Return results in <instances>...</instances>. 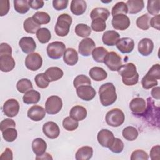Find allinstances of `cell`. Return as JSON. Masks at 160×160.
<instances>
[{"label": "cell", "mask_w": 160, "mask_h": 160, "mask_svg": "<svg viewBox=\"0 0 160 160\" xmlns=\"http://www.w3.org/2000/svg\"><path fill=\"white\" fill-rule=\"evenodd\" d=\"M122 77V81L126 86H133L138 82L139 74L136 66L132 62L122 65L118 71Z\"/></svg>", "instance_id": "6da1fadb"}, {"label": "cell", "mask_w": 160, "mask_h": 160, "mask_svg": "<svg viewBox=\"0 0 160 160\" xmlns=\"http://www.w3.org/2000/svg\"><path fill=\"white\" fill-rule=\"evenodd\" d=\"M99 95L101 103L104 106L112 105L117 99L116 88L112 82L102 84L99 89Z\"/></svg>", "instance_id": "7a4b0ae2"}, {"label": "cell", "mask_w": 160, "mask_h": 160, "mask_svg": "<svg viewBox=\"0 0 160 160\" xmlns=\"http://www.w3.org/2000/svg\"><path fill=\"white\" fill-rule=\"evenodd\" d=\"M160 79L159 64L152 66L146 74L141 80V84L144 89H149L158 84V80Z\"/></svg>", "instance_id": "3957f363"}, {"label": "cell", "mask_w": 160, "mask_h": 160, "mask_svg": "<svg viewBox=\"0 0 160 160\" xmlns=\"http://www.w3.org/2000/svg\"><path fill=\"white\" fill-rule=\"evenodd\" d=\"M72 19L68 14H62L58 18L55 25L54 31L56 34L60 37H64L68 34Z\"/></svg>", "instance_id": "277c9868"}, {"label": "cell", "mask_w": 160, "mask_h": 160, "mask_svg": "<svg viewBox=\"0 0 160 160\" xmlns=\"http://www.w3.org/2000/svg\"><path fill=\"white\" fill-rule=\"evenodd\" d=\"M105 120L109 126L112 127H118L124 123L125 116L121 109L119 108H114L107 112Z\"/></svg>", "instance_id": "5b68a950"}, {"label": "cell", "mask_w": 160, "mask_h": 160, "mask_svg": "<svg viewBox=\"0 0 160 160\" xmlns=\"http://www.w3.org/2000/svg\"><path fill=\"white\" fill-rule=\"evenodd\" d=\"M46 51L49 58L58 59L64 55L66 51V46L61 41H54L48 45Z\"/></svg>", "instance_id": "8992f818"}, {"label": "cell", "mask_w": 160, "mask_h": 160, "mask_svg": "<svg viewBox=\"0 0 160 160\" xmlns=\"http://www.w3.org/2000/svg\"><path fill=\"white\" fill-rule=\"evenodd\" d=\"M62 108V101L58 96H49L45 103V110L49 114H56L58 113Z\"/></svg>", "instance_id": "52a82bcc"}, {"label": "cell", "mask_w": 160, "mask_h": 160, "mask_svg": "<svg viewBox=\"0 0 160 160\" xmlns=\"http://www.w3.org/2000/svg\"><path fill=\"white\" fill-rule=\"evenodd\" d=\"M104 63L112 71H118L122 65L121 56L114 51L108 52L104 58Z\"/></svg>", "instance_id": "ba28073f"}, {"label": "cell", "mask_w": 160, "mask_h": 160, "mask_svg": "<svg viewBox=\"0 0 160 160\" xmlns=\"http://www.w3.org/2000/svg\"><path fill=\"white\" fill-rule=\"evenodd\" d=\"M42 65V58L38 52L29 54L25 59V66L31 71H36Z\"/></svg>", "instance_id": "9c48e42d"}, {"label": "cell", "mask_w": 160, "mask_h": 160, "mask_svg": "<svg viewBox=\"0 0 160 160\" xmlns=\"http://www.w3.org/2000/svg\"><path fill=\"white\" fill-rule=\"evenodd\" d=\"M129 108L132 113L136 116H142L146 109V102L142 98H133L129 103Z\"/></svg>", "instance_id": "30bf717a"}, {"label": "cell", "mask_w": 160, "mask_h": 160, "mask_svg": "<svg viewBox=\"0 0 160 160\" xmlns=\"http://www.w3.org/2000/svg\"><path fill=\"white\" fill-rule=\"evenodd\" d=\"M111 24L116 30L124 31L129 28L131 21L128 16L125 14H117L113 16Z\"/></svg>", "instance_id": "8fae6325"}, {"label": "cell", "mask_w": 160, "mask_h": 160, "mask_svg": "<svg viewBox=\"0 0 160 160\" xmlns=\"http://www.w3.org/2000/svg\"><path fill=\"white\" fill-rule=\"evenodd\" d=\"M2 109L3 112L6 116L9 118H13L16 116L19 112V102L15 99H9L5 101Z\"/></svg>", "instance_id": "7c38bea8"}, {"label": "cell", "mask_w": 160, "mask_h": 160, "mask_svg": "<svg viewBox=\"0 0 160 160\" xmlns=\"http://www.w3.org/2000/svg\"><path fill=\"white\" fill-rule=\"evenodd\" d=\"M114 136L112 131L107 129L100 130L97 135V139L101 146L109 148L114 139Z\"/></svg>", "instance_id": "4fadbf2b"}, {"label": "cell", "mask_w": 160, "mask_h": 160, "mask_svg": "<svg viewBox=\"0 0 160 160\" xmlns=\"http://www.w3.org/2000/svg\"><path fill=\"white\" fill-rule=\"evenodd\" d=\"M96 48L94 41L89 38H86L81 41L78 46L79 54L83 56H89L91 54L92 51Z\"/></svg>", "instance_id": "5bb4252c"}, {"label": "cell", "mask_w": 160, "mask_h": 160, "mask_svg": "<svg viewBox=\"0 0 160 160\" xmlns=\"http://www.w3.org/2000/svg\"><path fill=\"white\" fill-rule=\"evenodd\" d=\"M78 96L84 101L92 100L96 94V91L91 85L81 86L76 88Z\"/></svg>", "instance_id": "9a60e30c"}, {"label": "cell", "mask_w": 160, "mask_h": 160, "mask_svg": "<svg viewBox=\"0 0 160 160\" xmlns=\"http://www.w3.org/2000/svg\"><path fill=\"white\" fill-rule=\"evenodd\" d=\"M43 133L49 139H56L60 134V129L58 125L53 121H48L42 126Z\"/></svg>", "instance_id": "2e32d148"}, {"label": "cell", "mask_w": 160, "mask_h": 160, "mask_svg": "<svg viewBox=\"0 0 160 160\" xmlns=\"http://www.w3.org/2000/svg\"><path fill=\"white\" fill-rule=\"evenodd\" d=\"M116 46L121 52L127 54L131 52L134 49V42L130 38H122L119 39Z\"/></svg>", "instance_id": "e0dca14e"}, {"label": "cell", "mask_w": 160, "mask_h": 160, "mask_svg": "<svg viewBox=\"0 0 160 160\" xmlns=\"http://www.w3.org/2000/svg\"><path fill=\"white\" fill-rule=\"evenodd\" d=\"M46 110L41 106L34 105L28 111V117L34 121H39L46 116Z\"/></svg>", "instance_id": "ac0fdd59"}, {"label": "cell", "mask_w": 160, "mask_h": 160, "mask_svg": "<svg viewBox=\"0 0 160 160\" xmlns=\"http://www.w3.org/2000/svg\"><path fill=\"white\" fill-rule=\"evenodd\" d=\"M19 45L26 54L32 53L36 49V44L34 39L31 37H23L19 41Z\"/></svg>", "instance_id": "d6986e66"}, {"label": "cell", "mask_w": 160, "mask_h": 160, "mask_svg": "<svg viewBox=\"0 0 160 160\" xmlns=\"http://www.w3.org/2000/svg\"><path fill=\"white\" fill-rule=\"evenodd\" d=\"M138 51L144 56L150 55L154 49V42L149 38H143L138 43Z\"/></svg>", "instance_id": "ffe728a7"}, {"label": "cell", "mask_w": 160, "mask_h": 160, "mask_svg": "<svg viewBox=\"0 0 160 160\" xmlns=\"http://www.w3.org/2000/svg\"><path fill=\"white\" fill-rule=\"evenodd\" d=\"M15 65V61L11 55H0V69L2 72L12 71Z\"/></svg>", "instance_id": "44dd1931"}, {"label": "cell", "mask_w": 160, "mask_h": 160, "mask_svg": "<svg viewBox=\"0 0 160 160\" xmlns=\"http://www.w3.org/2000/svg\"><path fill=\"white\" fill-rule=\"evenodd\" d=\"M120 39V35L119 34L113 30H110V31H105L102 37V42L109 46H115L118 41Z\"/></svg>", "instance_id": "7402d4cb"}, {"label": "cell", "mask_w": 160, "mask_h": 160, "mask_svg": "<svg viewBox=\"0 0 160 160\" xmlns=\"http://www.w3.org/2000/svg\"><path fill=\"white\" fill-rule=\"evenodd\" d=\"M47 149V143L42 138H38L32 142V149L36 156L42 155L46 152Z\"/></svg>", "instance_id": "603a6c76"}, {"label": "cell", "mask_w": 160, "mask_h": 160, "mask_svg": "<svg viewBox=\"0 0 160 160\" xmlns=\"http://www.w3.org/2000/svg\"><path fill=\"white\" fill-rule=\"evenodd\" d=\"M86 2L84 0H72L70 5V10L76 16L82 15L86 10Z\"/></svg>", "instance_id": "cb8c5ba5"}, {"label": "cell", "mask_w": 160, "mask_h": 160, "mask_svg": "<svg viewBox=\"0 0 160 160\" xmlns=\"http://www.w3.org/2000/svg\"><path fill=\"white\" fill-rule=\"evenodd\" d=\"M78 54L74 49L69 48L66 49L63 55V60L66 64L74 66L78 62Z\"/></svg>", "instance_id": "d4e9b609"}, {"label": "cell", "mask_w": 160, "mask_h": 160, "mask_svg": "<svg viewBox=\"0 0 160 160\" xmlns=\"http://www.w3.org/2000/svg\"><path fill=\"white\" fill-rule=\"evenodd\" d=\"M69 116L77 121H82L87 116V110L86 109L79 105H76L73 106L69 112Z\"/></svg>", "instance_id": "484cf974"}, {"label": "cell", "mask_w": 160, "mask_h": 160, "mask_svg": "<svg viewBox=\"0 0 160 160\" xmlns=\"http://www.w3.org/2000/svg\"><path fill=\"white\" fill-rule=\"evenodd\" d=\"M49 82L56 81L60 79L64 74L62 70L58 67H50L44 72Z\"/></svg>", "instance_id": "4316f807"}, {"label": "cell", "mask_w": 160, "mask_h": 160, "mask_svg": "<svg viewBox=\"0 0 160 160\" xmlns=\"http://www.w3.org/2000/svg\"><path fill=\"white\" fill-rule=\"evenodd\" d=\"M93 155V149L91 146H85L78 149L75 154L76 160H88Z\"/></svg>", "instance_id": "83f0119b"}, {"label": "cell", "mask_w": 160, "mask_h": 160, "mask_svg": "<svg viewBox=\"0 0 160 160\" xmlns=\"http://www.w3.org/2000/svg\"><path fill=\"white\" fill-rule=\"evenodd\" d=\"M128 9V13L134 14L141 11L144 7V2L142 0H128L126 2Z\"/></svg>", "instance_id": "f1b7e54d"}, {"label": "cell", "mask_w": 160, "mask_h": 160, "mask_svg": "<svg viewBox=\"0 0 160 160\" xmlns=\"http://www.w3.org/2000/svg\"><path fill=\"white\" fill-rule=\"evenodd\" d=\"M110 16V12L107 8L98 7L93 9L90 13L91 19L92 20L96 19H101L105 21Z\"/></svg>", "instance_id": "f546056e"}, {"label": "cell", "mask_w": 160, "mask_h": 160, "mask_svg": "<svg viewBox=\"0 0 160 160\" xmlns=\"http://www.w3.org/2000/svg\"><path fill=\"white\" fill-rule=\"evenodd\" d=\"M89 74L91 79L96 81H103L108 77L107 72L101 67H93L89 72Z\"/></svg>", "instance_id": "4dcf8cb0"}, {"label": "cell", "mask_w": 160, "mask_h": 160, "mask_svg": "<svg viewBox=\"0 0 160 160\" xmlns=\"http://www.w3.org/2000/svg\"><path fill=\"white\" fill-rule=\"evenodd\" d=\"M40 99V93L38 91L33 89H31L24 93V95L22 97L23 102L27 104H36L39 101Z\"/></svg>", "instance_id": "1f68e13d"}, {"label": "cell", "mask_w": 160, "mask_h": 160, "mask_svg": "<svg viewBox=\"0 0 160 160\" xmlns=\"http://www.w3.org/2000/svg\"><path fill=\"white\" fill-rule=\"evenodd\" d=\"M23 28L24 31L30 34H34L38 31L39 29L41 28V25L38 24L32 18V17H30L27 18L23 23Z\"/></svg>", "instance_id": "d6a6232c"}, {"label": "cell", "mask_w": 160, "mask_h": 160, "mask_svg": "<svg viewBox=\"0 0 160 160\" xmlns=\"http://www.w3.org/2000/svg\"><path fill=\"white\" fill-rule=\"evenodd\" d=\"M14 8L16 12L19 14H26L30 8L29 1L28 0H14Z\"/></svg>", "instance_id": "836d02e7"}, {"label": "cell", "mask_w": 160, "mask_h": 160, "mask_svg": "<svg viewBox=\"0 0 160 160\" xmlns=\"http://www.w3.org/2000/svg\"><path fill=\"white\" fill-rule=\"evenodd\" d=\"M108 51L104 47L100 46L94 48V49L92 52V56L94 60L98 62H104V58Z\"/></svg>", "instance_id": "e575fe53"}, {"label": "cell", "mask_w": 160, "mask_h": 160, "mask_svg": "<svg viewBox=\"0 0 160 160\" xmlns=\"http://www.w3.org/2000/svg\"><path fill=\"white\" fill-rule=\"evenodd\" d=\"M122 134L123 138L128 141H134L138 136V129L131 126H127L122 130Z\"/></svg>", "instance_id": "d590c367"}, {"label": "cell", "mask_w": 160, "mask_h": 160, "mask_svg": "<svg viewBox=\"0 0 160 160\" xmlns=\"http://www.w3.org/2000/svg\"><path fill=\"white\" fill-rule=\"evenodd\" d=\"M17 90L21 93H26V92L32 89L33 86L31 81L26 78L21 79L16 84Z\"/></svg>", "instance_id": "8d00e7d4"}, {"label": "cell", "mask_w": 160, "mask_h": 160, "mask_svg": "<svg viewBox=\"0 0 160 160\" xmlns=\"http://www.w3.org/2000/svg\"><path fill=\"white\" fill-rule=\"evenodd\" d=\"M36 37L41 43L46 44L50 41L51 34L48 28H41L36 32Z\"/></svg>", "instance_id": "74e56055"}, {"label": "cell", "mask_w": 160, "mask_h": 160, "mask_svg": "<svg viewBox=\"0 0 160 160\" xmlns=\"http://www.w3.org/2000/svg\"><path fill=\"white\" fill-rule=\"evenodd\" d=\"M75 32L77 36L86 38H88L91 33V28L85 24H78L75 27Z\"/></svg>", "instance_id": "f35d334b"}, {"label": "cell", "mask_w": 160, "mask_h": 160, "mask_svg": "<svg viewBox=\"0 0 160 160\" xmlns=\"http://www.w3.org/2000/svg\"><path fill=\"white\" fill-rule=\"evenodd\" d=\"M34 20L39 24H46L51 21L50 16L46 12L38 11L32 16Z\"/></svg>", "instance_id": "ab89813d"}, {"label": "cell", "mask_w": 160, "mask_h": 160, "mask_svg": "<svg viewBox=\"0 0 160 160\" xmlns=\"http://www.w3.org/2000/svg\"><path fill=\"white\" fill-rule=\"evenodd\" d=\"M151 18L148 14H144L139 16L136 19V25L138 28L142 30H148L150 28V22Z\"/></svg>", "instance_id": "60d3db41"}, {"label": "cell", "mask_w": 160, "mask_h": 160, "mask_svg": "<svg viewBox=\"0 0 160 160\" xmlns=\"http://www.w3.org/2000/svg\"><path fill=\"white\" fill-rule=\"evenodd\" d=\"M128 13V9L126 4L124 2L121 1L117 2L112 8L111 14L114 16L117 14H125Z\"/></svg>", "instance_id": "b9f144b4"}, {"label": "cell", "mask_w": 160, "mask_h": 160, "mask_svg": "<svg viewBox=\"0 0 160 160\" xmlns=\"http://www.w3.org/2000/svg\"><path fill=\"white\" fill-rule=\"evenodd\" d=\"M78 121L72 118L71 116H68L65 118L62 121L63 128L68 131H72L76 130L78 128Z\"/></svg>", "instance_id": "7bdbcfd3"}, {"label": "cell", "mask_w": 160, "mask_h": 160, "mask_svg": "<svg viewBox=\"0 0 160 160\" xmlns=\"http://www.w3.org/2000/svg\"><path fill=\"white\" fill-rule=\"evenodd\" d=\"M147 10L151 15L156 16L159 14L160 11V1L159 0H149L148 1Z\"/></svg>", "instance_id": "ee69618b"}, {"label": "cell", "mask_w": 160, "mask_h": 160, "mask_svg": "<svg viewBox=\"0 0 160 160\" xmlns=\"http://www.w3.org/2000/svg\"><path fill=\"white\" fill-rule=\"evenodd\" d=\"M4 139L7 142H13L18 136V131L15 128H10L2 132Z\"/></svg>", "instance_id": "f6af8a7d"}, {"label": "cell", "mask_w": 160, "mask_h": 160, "mask_svg": "<svg viewBox=\"0 0 160 160\" xmlns=\"http://www.w3.org/2000/svg\"><path fill=\"white\" fill-rule=\"evenodd\" d=\"M91 81L90 78L84 74H80L77 76L73 81V85L74 88L76 89L79 86H86V85H91Z\"/></svg>", "instance_id": "bcb514c9"}, {"label": "cell", "mask_w": 160, "mask_h": 160, "mask_svg": "<svg viewBox=\"0 0 160 160\" xmlns=\"http://www.w3.org/2000/svg\"><path fill=\"white\" fill-rule=\"evenodd\" d=\"M34 81L37 86L41 89L48 88L49 84V81L48 79L44 73H39L37 74L34 78Z\"/></svg>", "instance_id": "7dc6e473"}, {"label": "cell", "mask_w": 160, "mask_h": 160, "mask_svg": "<svg viewBox=\"0 0 160 160\" xmlns=\"http://www.w3.org/2000/svg\"><path fill=\"white\" fill-rule=\"evenodd\" d=\"M124 143L119 138H115L111 146L108 148L111 151L114 153H120L124 149Z\"/></svg>", "instance_id": "c3c4849f"}, {"label": "cell", "mask_w": 160, "mask_h": 160, "mask_svg": "<svg viewBox=\"0 0 160 160\" xmlns=\"http://www.w3.org/2000/svg\"><path fill=\"white\" fill-rule=\"evenodd\" d=\"M91 28L95 32L104 31L106 28V21L101 19H96L92 21Z\"/></svg>", "instance_id": "681fc988"}, {"label": "cell", "mask_w": 160, "mask_h": 160, "mask_svg": "<svg viewBox=\"0 0 160 160\" xmlns=\"http://www.w3.org/2000/svg\"><path fill=\"white\" fill-rule=\"evenodd\" d=\"M149 159V156L146 151L142 149H137L134 151L131 155V160H136V159H142V160H148Z\"/></svg>", "instance_id": "f907efd6"}, {"label": "cell", "mask_w": 160, "mask_h": 160, "mask_svg": "<svg viewBox=\"0 0 160 160\" xmlns=\"http://www.w3.org/2000/svg\"><path fill=\"white\" fill-rule=\"evenodd\" d=\"M16 127V122L15 121L10 118L5 119L1 121L0 123V129L1 131L2 132L5 129L10 128H15Z\"/></svg>", "instance_id": "816d5d0a"}, {"label": "cell", "mask_w": 160, "mask_h": 160, "mask_svg": "<svg viewBox=\"0 0 160 160\" xmlns=\"http://www.w3.org/2000/svg\"><path fill=\"white\" fill-rule=\"evenodd\" d=\"M68 2V0H54L52 1V6L56 10L61 11L67 8Z\"/></svg>", "instance_id": "f5cc1de1"}, {"label": "cell", "mask_w": 160, "mask_h": 160, "mask_svg": "<svg viewBox=\"0 0 160 160\" xmlns=\"http://www.w3.org/2000/svg\"><path fill=\"white\" fill-rule=\"evenodd\" d=\"M9 1L2 0L0 1V16H4L6 15L9 11Z\"/></svg>", "instance_id": "db71d44e"}, {"label": "cell", "mask_w": 160, "mask_h": 160, "mask_svg": "<svg viewBox=\"0 0 160 160\" xmlns=\"http://www.w3.org/2000/svg\"><path fill=\"white\" fill-rule=\"evenodd\" d=\"M0 55H12V48L8 43L2 42L0 45Z\"/></svg>", "instance_id": "11a10c76"}, {"label": "cell", "mask_w": 160, "mask_h": 160, "mask_svg": "<svg viewBox=\"0 0 160 160\" xmlns=\"http://www.w3.org/2000/svg\"><path fill=\"white\" fill-rule=\"evenodd\" d=\"M159 145H156L153 146L150 151V158L152 160H158L159 159Z\"/></svg>", "instance_id": "9f6ffc18"}, {"label": "cell", "mask_w": 160, "mask_h": 160, "mask_svg": "<svg viewBox=\"0 0 160 160\" xmlns=\"http://www.w3.org/2000/svg\"><path fill=\"white\" fill-rule=\"evenodd\" d=\"M0 159L1 160H12L13 159V154L11 149L6 148L5 151L1 154Z\"/></svg>", "instance_id": "6f0895ef"}, {"label": "cell", "mask_w": 160, "mask_h": 160, "mask_svg": "<svg viewBox=\"0 0 160 160\" xmlns=\"http://www.w3.org/2000/svg\"><path fill=\"white\" fill-rule=\"evenodd\" d=\"M159 21H160V15L157 14L154 16L153 18H151L150 19V22H149L150 26L156 29L157 30H159V26H160Z\"/></svg>", "instance_id": "680465c9"}, {"label": "cell", "mask_w": 160, "mask_h": 160, "mask_svg": "<svg viewBox=\"0 0 160 160\" xmlns=\"http://www.w3.org/2000/svg\"><path fill=\"white\" fill-rule=\"evenodd\" d=\"M44 1L42 0H31L29 1V5L30 7L35 10L39 9L43 7L44 6Z\"/></svg>", "instance_id": "91938a15"}, {"label": "cell", "mask_w": 160, "mask_h": 160, "mask_svg": "<svg viewBox=\"0 0 160 160\" xmlns=\"http://www.w3.org/2000/svg\"><path fill=\"white\" fill-rule=\"evenodd\" d=\"M151 96L153 98L157 99V100H159L160 99V94H159V87L158 86V87H155L154 88L151 92Z\"/></svg>", "instance_id": "94428289"}, {"label": "cell", "mask_w": 160, "mask_h": 160, "mask_svg": "<svg viewBox=\"0 0 160 160\" xmlns=\"http://www.w3.org/2000/svg\"><path fill=\"white\" fill-rule=\"evenodd\" d=\"M36 159H52V157L51 156L50 154L48 152H45L41 156H36Z\"/></svg>", "instance_id": "6125c7cd"}]
</instances>
